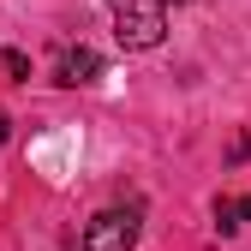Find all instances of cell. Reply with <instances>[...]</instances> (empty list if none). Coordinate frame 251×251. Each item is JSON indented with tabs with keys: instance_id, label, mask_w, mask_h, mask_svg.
Masks as SVG:
<instances>
[{
	"instance_id": "cell-1",
	"label": "cell",
	"mask_w": 251,
	"mask_h": 251,
	"mask_svg": "<svg viewBox=\"0 0 251 251\" xmlns=\"http://www.w3.org/2000/svg\"><path fill=\"white\" fill-rule=\"evenodd\" d=\"M114 12V42L126 54H150L168 36V0H108Z\"/></svg>"
},
{
	"instance_id": "cell-2",
	"label": "cell",
	"mask_w": 251,
	"mask_h": 251,
	"mask_svg": "<svg viewBox=\"0 0 251 251\" xmlns=\"http://www.w3.org/2000/svg\"><path fill=\"white\" fill-rule=\"evenodd\" d=\"M138 233H144V209L120 203V209H102L84 222V251H132Z\"/></svg>"
},
{
	"instance_id": "cell-3",
	"label": "cell",
	"mask_w": 251,
	"mask_h": 251,
	"mask_svg": "<svg viewBox=\"0 0 251 251\" xmlns=\"http://www.w3.org/2000/svg\"><path fill=\"white\" fill-rule=\"evenodd\" d=\"M102 78V54L96 48H60V66H54V84H66V90H78V84H96Z\"/></svg>"
},
{
	"instance_id": "cell-4",
	"label": "cell",
	"mask_w": 251,
	"mask_h": 251,
	"mask_svg": "<svg viewBox=\"0 0 251 251\" xmlns=\"http://www.w3.org/2000/svg\"><path fill=\"white\" fill-rule=\"evenodd\" d=\"M0 78H6V84H30V54L0 48Z\"/></svg>"
},
{
	"instance_id": "cell-5",
	"label": "cell",
	"mask_w": 251,
	"mask_h": 251,
	"mask_svg": "<svg viewBox=\"0 0 251 251\" xmlns=\"http://www.w3.org/2000/svg\"><path fill=\"white\" fill-rule=\"evenodd\" d=\"M239 227H245V222H239V203H227V198H222V203H215V233H222V239H233Z\"/></svg>"
},
{
	"instance_id": "cell-6",
	"label": "cell",
	"mask_w": 251,
	"mask_h": 251,
	"mask_svg": "<svg viewBox=\"0 0 251 251\" xmlns=\"http://www.w3.org/2000/svg\"><path fill=\"white\" fill-rule=\"evenodd\" d=\"M245 155H251V132H239V138H233V150H227V162H245Z\"/></svg>"
},
{
	"instance_id": "cell-7",
	"label": "cell",
	"mask_w": 251,
	"mask_h": 251,
	"mask_svg": "<svg viewBox=\"0 0 251 251\" xmlns=\"http://www.w3.org/2000/svg\"><path fill=\"white\" fill-rule=\"evenodd\" d=\"M6 132H12V120H6V108H0V150H6Z\"/></svg>"
},
{
	"instance_id": "cell-8",
	"label": "cell",
	"mask_w": 251,
	"mask_h": 251,
	"mask_svg": "<svg viewBox=\"0 0 251 251\" xmlns=\"http://www.w3.org/2000/svg\"><path fill=\"white\" fill-rule=\"evenodd\" d=\"M239 222H251V198H239Z\"/></svg>"
},
{
	"instance_id": "cell-9",
	"label": "cell",
	"mask_w": 251,
	"mask_h": 251,
	"mask_svg": "<svg viewBox=\"0 0 251 251\" xmlns=\"http://www.w3.org/2000/svg\"><path fill=\"white\" fill-rule=\"evenodd\" d=\"M174 6H185V0H174Z\"/></svg>"
}]
</instances>
